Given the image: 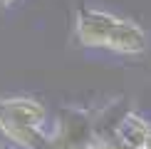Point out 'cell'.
<instances>
[{"label":"cell","instance_id":"5b68a950","mask_svg":"<svg viewBox=\"0 0 151 149\" xmlns=\"http://www.w3.org/2000/svg\"><path fill=\"white\" fill-rule=\"evenodd\" d=\"M97 149H136L134 144H129L127 139H122V137H104L102 142L97 144Z\"/></svg>","mask_w":151,"mask_h":149},{"label":"cell","instance_id":"7a4b0ae2","mask_svg":"<svg viewBox=\"0 0 151 149\" xmlns=\"http://www.w3.org/2000/svg\"><path fill=\"white\" fill-rule=\"evenodd\" d=\"M47 109L32 97H0V132L25 149H50Z\"/></svg>","mask_w":151,"mask_h":149},{"label":"cell","instance_id":"277c9868","mask_svg":"<svg viewBox=\"0 0 151 149\" xmlns=\"http://www.w3.org/2000/svg\"><path fill=\"white\" fill-rule=\"evenodd\" d=\"M116 137L127 139L136 149H151V122L139 117L136 112H129L116 127Z\"/></svg>","mask_w":151,"mask_h":149},{"label":"cell","instance_id":"8992f818","mask_svg":"<svg viewBox=\"0 0 151 149\" xmlns=\"http://www.w3.org/2000/svg\"><path fill=\"white\" fill-rule=\"evenodd\" d=\"M12 3V0H0V5H10Z\"/></svg>","mask_w":151,"mask_h":149},{"label":"cell","instance_id":"3957f363","mask_svg":"<svg viewBox=\"0 0 151 149\" xmlns=\"http://www.w3.org/2000/svg\"><path fill=\"white\" fill-rule=\"evenodd\" d=\"M102 137L89 109H62L50 134V149H97Z\"/></svg>","mask_w":151,"mask_h":149},{"label":"cell","instance_id":"6da1fadb","mask_svg":"<svg viewBox=\"0 0 151 149\" xmlns=\"http://www.w3.org/2000/svg\"><path fill=\"white\" fill-rule=\"evenodd\" d=\"M74 30L84 47H104L119 55H141L146 50V33L134 20H124L104 10L79 8Z\"/></svg>","mask_w":151,"mask_h":149}]
</instances>
